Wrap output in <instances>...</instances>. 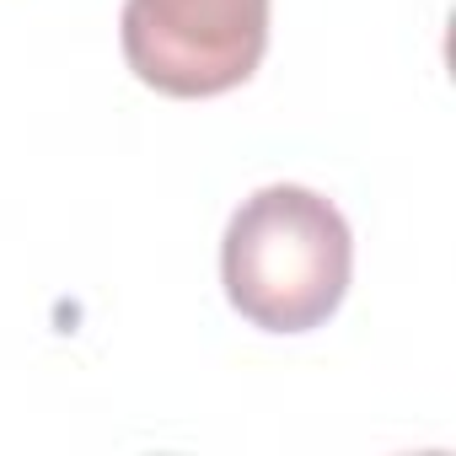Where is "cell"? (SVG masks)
Masks as SVG:
<instances>
[{
  "label": "cell",
  "mask_w": 456,
  "mask_h": 456,
  "mask_svg": "<svg viewBox=\"0 0 456 456\" xmlns=\"http://www.w3.org/2000/svg\"><path fill=\"white\" fill-rule=\"evenodd\" d=\"M354 237L333 199L301 183H269L237 204L220 242V280L253 328L312 333L349 296Z\"/></svg>",
  "instance_id": "obj_1"
},
{
  "label": "cell",
  "mask_w": 456,
  "mask_h": 456,
  "mask_svg": "<svg viewBox=\"0 0 456 456\" xmlns=\"http://www.w3.org/2000/svg\"><path fill=\"white\" fill-rule=\"evenodd\" d=\"M124 60L167 97H220L269 49V0H124Z\"/></svg>",
  "instance_id": "obj_2"
}]
</instances>
